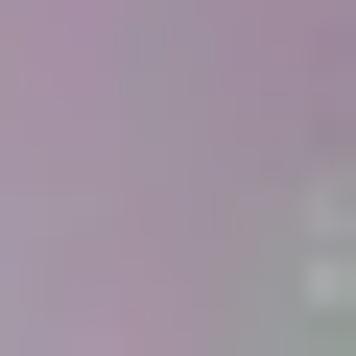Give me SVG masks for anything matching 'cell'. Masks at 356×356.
Segmentation results:
<instances>
[{
  "mask_svg": "<svg viewBox=\"0 0 356 356\" xmlns=\"http://www.w3.org/2000/svg\"><path fill=\"white\" fill-rule=\"evenodd\" d=\"M332 309H356V261H332Z\"/></svg>",
  "mask_w": 356,
  "mask_h": 356,
  "instance_id": "cell-1",
  "label": "cell"
}]
</instances>
